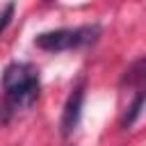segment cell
Masks as SVG:
<instances>
[{"label": "cell", "mask_w": 146, "mask_h": 146, "mask_svg": "<svg viewBox=\"0 0 146 146\" xmlns=\"http://www.w3.org/2000/svg\"><path fill=\"white\" fill-rule=\"evenodd\" d=\"M141 107H144V94L137 91L132 105L128 107V112H125V116H123V128H132V125H135V121L141 116Z\"/></svg>", "instance_id": "277c9868"}, {"label": "cell", "mask_w": 146, "mask_h": 146, "mask_svg": "<svg viewBox=\"0 0 146 146\" xmlns=\"http://www.w3.org/2000/svg\"><path fill=\"white\" fill-rule=\"evenodd\" d=\"M84 80H78V84H73L66 103H64V110H62V121H59V128H62V135L68 137L75 132L78 123H80V116H82V105H84Z\"/></svg>", "instance_id": "3957f363"}, {"label": "cell", "mask_w": 146, "mask_h": 146, "mask_svg": "<svg viewBox=\"0 0 146 146\" xmlns=\"http://www.w3.org/2000/svg\"><path fill=\"white\" fill-rule=\"evenodd\" d=\"M41 94L39 68L30 62H11L2 71V103L0 121H11L18 112L30 110Z\"/></svg>", "instance_id": "6da1fadb"}, {"label": "cell", "mask_w": 146, "mask_h": 146, "mask_svg": "<svg viewBox=\"0 0 146 146\" xmlns=\"http://www.w3.org/2000/svg\"><path fill=\"white\" fill-rule=\"evenodd\" d=\"M14 2H7L5 7H2V11H0V34L9 27V23H11V18H14Z\"/></svg>", "instance_id": "5b68a950"}, {"label": "cell", "mask_w": 146, "mask_h": 146, "mask_svg": "<svg viewBox=\"0 0 146 146\" xmlns=\"http://www.w3.org/2000/svg\"><path fill=\"white\" fill-rule=\"evenodd\" d=\"M100 36V25H78V27H59L50 32H41L34 39V46L46 52H66L91 46Z\"/></svg>", "instance_id": "7a4b0ae2"}]
</instances>
